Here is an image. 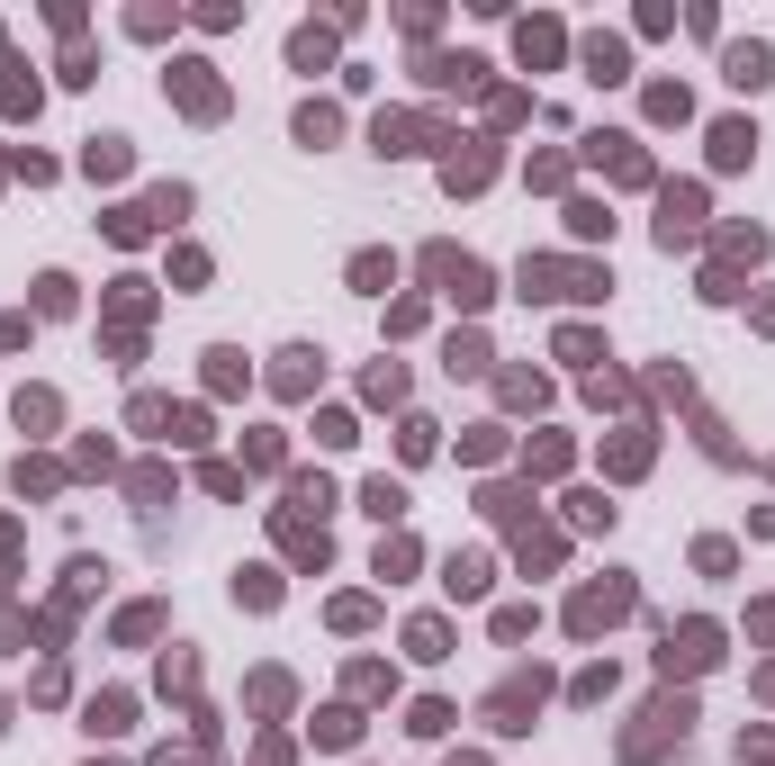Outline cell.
<instances>
[{
    "instance_id": "cell-1",
    "label": "cell",
    "mask_w": 775,
    "mask_h": 766,
    "mask_svg": "<svg viewBox=\"0 0 775 766\" xmlns=\"http://www.w3.org/2000/svg\"><path fill=\"white\" fill-rule=\"evenodd\" d=\"M523 298H604V280L578 262H523Z\"/></svg>"
},
{
    "instance_id": "cell-2",
    "label": "cell",
    "mask_w": 775,
    "mask_h": 766,
    "mask_svg": "<svg viewBox=\"0 0 775 766\" xmlns=\"http://www.w3.org/2000/svg\"><path fill=\"white\" fill-rule=\"evenodd\" d=\"M172 91H181V109H190V118H226V91H217V63H198V54H181V63H172Z\"/></svg>"
},
{
    "instance_id": "cell-3",
    "label": "cell",
    "mask_w": 775,
    "mask_h": 766,
    "mask_svg": "<svg viewBox=\"0 0 775 766\" xmlns=\"http://www.w3.org/2000/svg\"><path fill=\"white\" fill-rule=\"evenodd\" d=\"M722 82H740V91H766V82H775V45H766V37H740V45H722Z\"/></svg>"
},
{
    "instance_id": "cell-4",
    "label": "cell",
    "mask_w": 775,
    "mask_h": 766,
    "mask_svg": "<svg viewBox=\"0 0 775 766\" xmlns=\"http://www.w3.org/2000/svg\"><path fill=\"white\" fill-rule=\"evenodd\" d=\"M425 270H434V280H442L460 307H478V298H487V270H478L469 253H451V244H434V253H425Z\"/></svg>"
},
{
    "instance_id": "cell-5",
    "label": "cell",
    "mask_w": 775,
    "mask_h": 766,
    "mask_svg": "<svg viewBox=\"0 0 775 766\" xmlns=\"http://www.w3.org/2000/svg\"><path fill=\"white\" fill-rule=\"evenodd\" d=\"M694 226H703V190H667L659 198V244L676 253V244H694Z\"/></svg>"
},
{
    "instance_id": "cell-6",
    "label": "cell",
    "mask_w": 775,
    "mask_h": 766,
    "mask_svg": "<svg viewBox=\"0 0 775 766\" xmlns=\"http://www.w3.org/2000/svg\"><path fill=\"white\" fill-rule=\"evenodd\" d=\"M415 73H425L434 91H478V82H487V54H425Z\"/></svg>"
},
{
    "instance_id": "cell-7",
    "label": "cell",
    "mask_w": 775,
    "mask_h": 766,
    "mask_svg": "<svg viewBox=\"0 0 775 766\" xmlns=\"http://www.w3.org/2000/svg\"><path fill=\"white\" fill-rule=\"evenodd\" d=\"M587 154H595L613 181H650V154L631 145V135H587Z\"/></svg>"
},
{
    "instance_id": "cell-8",
    "label": "cell",
    "mask_w": 775,
    "mask_h": 766,
    "mask_svg": "<svg viewBox=\"0 0 775 766\" xmlns=\"http://www.w3.org/2000/svg\"><path fill=\"white\" fill-rule=\"evenodd\" d=\"M514 54L541 73V63H559V54H569V37H559V19H523V28H514Z\"/></svg>"
},
{
    "instance_id": "cell-9",
    "label": "cell",
    "mask_w": 775,
    "mask_h": 766,
    "mask_svg": "<svg viewBox=\"0 0 775 766\" xmlns=\"http://www.w3.org/2000/svg\"><path fill=\"white\" fill-rule=\"evenodd\" d=\"M370 145H379V154H425V145H434V126H425V118H379V126H370Z\"/></svg>"
},
{
    "instance_id": "cell-10",
    "label": "cell",
    "mask_w": 775,
    "mask_h": 766,
    "mask_svg": "<svg viewBox=\"0 0 775 766\" xmlns=\"http://www.w3.org/2000/svg\"><path fill=\"white\" fill-rule=\"evenodd\" d=\"M578 54H587V73H595V82H631V45H622V37H587Z\"/></svg>"
},
{
    "instance_id": "cell-11",
    "label": "cell",
    "mask_w": 775,
    "mask_h": 766,
    "mask_svg": "<svg viewBox=\"0 0 775 766\" xmlns=\"http://www.w3.org/2000/svg\"><path fill=\"white\" fill-rule=\"evenodd\" d=\"M334 37H343V19H334V28H298V37H289V63H298V73H325V63H334Z\"/></svg>"
},
{
    "instance_id": "cell-12",
    "label": "cell",
    "mask_w": 775,
    "mask_h": 766,
    "mask_svg": "<svg viewBox=\"0 0 775 766\" xmlns=\"http://www.w3.org/2000/svg\"><path fill=\"white\" fill-rule=\"evenodd\" d=\"M748 154H757V135H748V118H722V126H713V163H722V172H740Z\"/></svg>"
},
{
    "instance_id": "cell-13",
    "label": "cell",
    "mask_w": 775,
    "mask_h": 766,
    "mask_svg": "<svg viewBox=\"0 0 775 766\" xmlns=\"http://www.w3.org/2000/svg\"><path fill=\"white\" fill-rule=\"evenodd\" d=\"M487 172H497V154H487V145H469V154H451V163H442V181H451V190H478Z\"/></svg>"
},
{
    "instance_id": "cell-14",
    "label": "cell",
    "mask_w": 775,
    "mask_h": 766,
    "mask_svg": "<svg viewBox=\"0 0 775 766\" xmlns=\"http://www.w3.org/2000/svg\"><path fill=\"white\" fill-rule=\"evenodd\" d=\"M631 604V586H595V595H578V632H595V622H613Z\"/></svg>"
},
{
    "instance_id": "cell-15",
    "label": "cell",
    "mask_w": 775,
    "mask_h": 766,
    "mask_svg": "<svg viewBox=\"0 0 775 766\" xmlns=\"http://www.w3.org/2000/svg\"><path fill=\"white\" fill-rule=\"evenodd\" d=\"M0 109H37V82H28V63H0Z\"/></svg>"
},
{
    "instance_id": "cell-16",
    "label": "cell",
    "mask_w": 775,
    "mask_h": 766,
    "mask_svg": "<svg viewBox=\"0 0 775 766\" xmlns=\"http://www.w3.org/2000/svg\"><path fill=\"white\" fill-rule=\"evenodd\" d=\"M334 126H343V118H334L325 100H307V109H298V145H334Z\"/></svg>"
},
{
    "instance_id": "cell-17",
    "label": "cell",
    "mask_w": 775,
    "mask_h": 766,
    "mask_svg": "<svg viewBox=\"0 0 775 766\" xmlns=\"http://www.w3.org/2000/svg\"><path fill=\"white\" fill-rule=\"evenodd\" d=\"M82 172L100 181V172H126V135H91V154H82Z\"/></svg>"
},
{
    "instance_id": "cell-18",
    "label": "cell",
    "mask_w": 775,
    "mask_h": 766,
    "mask_svg": "<svg viewBox=\"0 0 775 766\" xmlns=\"http://www.w3.org/2000/svg\"><path fill=\"white\" fill-rule=\"evenodd\" d=\"M351 280H361V289H388L397 262H388V253H361V262H351Z\"/></svg>"
},
{
    "instance_id": "cell-19",
    "label": "cell",
    "mask_w": 775,
    "mask_h": 766,
    "mask_svg": "<svg viewBox=\"0 0 775 766\" xmlns=\"http://www.w3.org/2000/svg\"><path fill=\"white\" fill-rule=\"evenodd\" d=\"M37 307L63 316V307H73V280H63V270H45V280H37Z\"/></svg>"
},
{
    "instance_id": "cell-20",
    "label": "cell",
    "mask_w": 775,
    "mask_h": 766,
    "mask_svg": "<svg viewBox=\"0 0 775 766\" xmlns=\"http://www.w3.org/2000/svg\"><path fill=\"white\" fill-rule=\"evenodd\" d=\"M569 226H578V235H613V217H604L595 198H578V207H569Z\"/></svg>"
},
{
    "instance_id": "cell-21",
    "label": "cell",
    "mask_w": 775,
    "mask_h": 766,
    "mask_svg": "<svg viewBox=\"0 0 775 766\" xmlns=\"http://www.w3.org/2000/svg\"><path fill=\"white\" fill-rule=\"evenodd\" d=\"M370 514H379V523H397V514H406V497H397L388 478H370Z\"/></svg>"
}]
</instances>
